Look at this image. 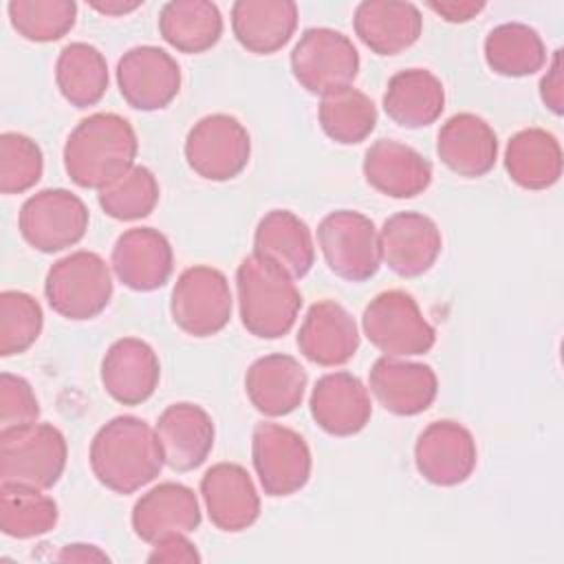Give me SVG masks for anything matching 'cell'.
I'll return each instance as SVG.
<instances>
[{"label":"cell","mask_w":564,"mask_h":564,"mask_svg":"<svg viewBox=\"0 0 564 564\" xmlns=\"http://www.w3.org/2000/svg\"><path fill=\"white\" fill-rule=\"evenodd\" d=\"M88 463L95 478L115 494H134L152 482L163 465V449L150 423L121 414L104 423L90 441Z\"/></svg>","instance_id":"obj_1"},{"label":"cell","mask_w":564,"mask_h":564,"mask_svg":"<svg viewBox=\"0 0 564 564\" xmlns=\"http://www.w3.org/2000/svg\"><path fill=\"white\" fill-rule=\"evenodd\" d=\"M139 139L132 123L117 112H95L82 119L64 143V170L84 189H104L134 163Z\"/></svg>","instance_id":"obj_2"},{"label":"cell","mask_w":564,"mask_h":564,"mask_svg":"<svg viewBox=\"0 0 564 564\" xmlns=\"http://www.w3.org/2000/svg\"><path fill=\"white\" fill-rule=\"evenodd\" d=\"M240 322L249 335L278 339L286 335L300 315L302 293L295 280L271 260L251 253L236 269Z\"/></svg>","instance_id":"obj_3"},{"label":"cell","mask_w":564,"mask_h":564,"mask_svg":"<svg viewBox=\"0 0 564 564\" xmlns=\"http://www.w3.org/2000/svg\"><path fill=\"white\" fill-rule=\"evenodd\" d=\"M64 434L51 423L0 430V482L51 489L66 469Z\"/></svg>","instance_id":"obj_4"},{"label":"cell","mask_w":564,"mask_h":564,"mask_svg":"<svg viewBox=\"0 0 564 564\" xmlns=\"http://www.w3.org/2000/svg\"><path fill=\"white\" fill-rule=\"evenodd\" d=\"M48 306L64 319L97 317L112 297V271L95 251H73L55 260L44 280Z\"/></svg>","instance_id":"obj_5"},{"label":"cell","mask_w":564,"mask_h":564,"mask_svg":"<svg viewBox=\"0 0 564 564\" xmlns=\"http://www.w3.org/2000/svg\"><path fill=\"white\" fill-rule=\"evenodd\" d=\"M368 341L386 357L425 355L436 344V330L421 313L416 300L401 289L375 295L361 315Z\"/></svg>","instance_id":"obj_6"},{"label":"cell","mask_w":564,"mask_h":564,"mask_svg":"<svg viewBox=\"0 0 564 564\" xmlns=\"http://www.w3.org/2000/svg\"><path fill=\"white\" fill-rule=\"evenodd\" d=\"M317 245L328 269L348 282H366L381 267L379 229L355 209H335L317 225Z\"/></svg>","instance_id":"obj_7"},{"label":"cell","mask_w":564,"mask_h":564,"mask_svg":"<svg viewBox=\"0 0 564 564\" xmlns=\"http://www.w3.org/2000/svg\"><path fill=\"white\" fill-rule=\"evenodd\" d=\"M359 53L348 35L328 26L306 29L291 51V73L311 95H326L352 86Z\"/></svg>","instance_id":"obj_8"},{"label":"cell","mask_w":564,"mask_h":564,"mask_svg":"<svg viewBox=\"0 0 564 564\" xmlns=\"http://www.w3.org/2000/svg\"><path fill=\"white\" fill-rule=\"evenodd\" d=\"M234 297L227 275L209 264L185 269L170 295L172 322L192 337H212L231 319Z\"/></svg>","instance_id":"obj_9"},{"label":"cell","mask_w":564,"mask_h":564,"mask_svg":"<svg viewBox=\"0 0 564 564\" xmlns=\"http://www.w3.org/2000/svg\"><path fill=\"white\" fill-rule=\"evenodd\" d=\"M251 460L262 491L271 498L297 494L308 482L313 469V456L304 436L273 421H262L253 427Z\"/></svg>","instance_id":"obj_10"},{"label":"cell","mask_w":564,"mask_h":564,"mask_svg":"<svg viewBox=\"0 0 564 564\" xmlns=\"http://www.w3.org/2000/svg\"><path fill=\"white\" fill-rule=\"evenodd\" d=\"M88 223L86 203L64 187L35 192L18 214V229L24 242L42 253H57L77 245L86 236Z\"/></svg>","instance_id":"obj_11"},{"label":"cell","mask_w":564,"mask_h":564,"mask_svg":"<svg viewBox=\"0 0 564 564\" xmlns=\"http://www.w3.org/2000/svg\"><path fill=\"white\" fill-rule=\"evenodd\" d=\"M251 137L231 115L214 112L198 119L185 137L187 165L205 181H231L249 163Z\"/></svg>","instance_id":"obj_12"},{"label":"cell","mask_w":564,"mask_h":564,"mask_svg":"<svg viewBox=\"0 0 564 564\" xmlns=\"http://www.w3.org/2000/svg\"><path fill=\"white\" fill-rule=\"evenodd\" d=\"M117 86L130 108L163 110L181 90V66L159 46H134L117 62Z\"/></svg>","instance_id":"obj_13"},{"label":"cell","mask_w":564,"mask_h":564,"mask_svg":"<svg viewBox=\"0 0 564 564\" xmlns=\"http://www.w3.org/2000/svg\"><path fill=\"white\" fill-rule=\"evenodd\" d=\"M478 463L474 434L458 421H432L416 438V471L432 485L456 487L465 482Z\"/></svg>","instance_id":"obj_14"},{"label":"cell","mask_w":564,"mask_h":564,"mask_svg":"<svg viewBox=\"0 0 564 564\" xmlns=\"http://www.w3.org/2000/svg\"><path fill=\"white\" fill-rule=\"evenodd\" d=\"M381 262L401 278L427 273L441 256L438 225L421 212H397L379 229Z\"/></svg>","instance_id":"obj_15"},{"label":"cell","mask_w":564,"mask_h":564,"mask_svg":"<svg viewBox=\"0 0 564 564\" xmlns=\"http://www.w3.org/2000/svg\"><path fill=\"white\" fill-rule=\"evenodd\" d=\"M368 388L386 412L416 416L434 403L438 394V377L427 364L383 355L370 368Z\"/></svg>","instance_id":"obj_16"},{"label":"cell","mask_w":564,"mask_h":564,"mask_svg":"<svg viewBox=\"0 0 564 564\" xmlns=\"http://www.w3.org/2000/svg\"><path fill=\"white\" fill-rule=\"evenodd\" d=\"M308 410L317 427L344 438L359 434L368 425L372 401L359 377L348 370H335L317 379L311 390Z\"/></svg>","instance_id":"obj_17"},{"label":"cell","mask_w":564,"mask_h":564,"mask_svg":"<svg viewBox=\"0 0 564 564\" xmlns=\"http://www.w3.org/2000/svg\"><path fill=\"white\" fill-rule=\"evenodd\" d=\"M200 496L212 524L240 533L260 518V496L249 471L238 463H216L200 478Z\"/></svg>","instance_id":"obj_18"},{"label":"cell","mask_w":564,"mask_h":564,"mask_svg":"<svg viewBox=\"0 0 564 564\" xmlns=\"http://www.w3.org/2000/svg\"><path fill=\"white\" fill-rule=\"evenodd\" d=\"M110 267L117 280L132 291H154L163 286L174 269L170 240L154 227L126 229L112 247Z\"/></svg>","instance_id":"obj_19"},{"label":"cell","mask_w":564,"mask_h":564,"mask_svg":"<svg viewBox=\"0 0 564 564\" xmlns=\"http://www.w3.org/2000/svg\"><path fill=\"white\" fill-rule=\"evenodd\" d=\"M165 465L174 471H192L212 454L216 427L209 412L196 403L167 405L154 425Z\"/></svg>","instance_id":"obj_20"},{"label":"cell","mask_w":564,"mask_h":564,"mask_svg":"<svg viewBox=\"0 0 564 564\" xmlns=\"http://www.w3.org/2000/svg\"><path fill=\"white\" fill-rule=\"evenodd\" d=\"M297 348L317 366H344L359 348L357 322L335 300H319L308 306L300 324Z\"/></svg>","instance_id":"obj_21"},{"label":"cell","mask_w":564,"mask_h":564,"mask_svg":"<svg viewBox=\"0 0 564 564\" xmlns=\"http://www.w3.org/2000/svg\"><path fill=\"white\" fill-rule=\"evenodd\" d=\"M161 379L154 348L139 337H121L110 344L101 359V386L121 405L148 401Z\"/></svg>","instance_id":"obj_22"},{"label":"cell","mask_w":564,"mask_h":564,"mask_svg":"<svg viewBox=\"0 0 564 564\" xmlns=\"http://www.w3.org/2000/svg\"><path fill=\"white\" fill-rule=\"evenodd\" d=\"M436 154L454 174L463 178H478L496 165L498 137L482 117L474 112H458L441 126Z\"/></svg>","instance_id":"obj_23"},{"label":"cell","mask_w":564,"mask_h":564,"mask_svg":"<svg viewBox=\"0 0 564 564\" xmlns=\"http://www.w3.org/2000/svg\"><path fill=\"white\" fill-rule=\"evenodd\" d=\"M364 178L383 196L414 198L432 183V163L394 139L375 141L364 154Z\"/></svg>","instance_id":"obj_24"},{"label":"cell","mask_w":564,"mask_h":564,"mask_svg":"<svg viewBox=\"0 0 564 564\" xmlns=\"http://www.w3.org/2000/svg\"><path fill=\"white\" fill-rule=\"evenodd\" d=\"M137 538L154 544L170 533H192L200 524V505L192 487L183 482H159L145 491L130 516Z\"/></svg>","instance_id":"obj_25"},{"label":"cell","mask_w":564,"mask_h":564,"mask_svg":"<svg viewBox=\"0 0 564 564\" xmlns=\"http://www.w3.org/2000/svg\"><path fill=\"white\" fill-rule=\"evenodd\" d=\"M306 370L284 352H271L256 359L245 375V392L251 405L264 416H286L300 408L306 392Z\"/></svg>","instance_id":"obj_26"},{"label":"cell","mask_w":564,"mask_h":564,"mask_svg":"<svg viewBox=\"0 0 564 564\" xmlns=\"http://www.w3.org/2000/svg\"><path fill=\"white\" fill-rule=\"evenodd\" d=\"M352 29L372 53L399 55L421 37L423 15L412 2L366 0L355 9Z\"/></svg>","instance_id":"obj_27"},{"label":"cell","mask_w":564,"mask_h":564,"mask_svg":"<svg viewBox=\"0 0 564 564\" xmlns=\"http://www.w3.org/2000/svg\"><path fill=\"white\" fill-rule=\"evenodd\" d=\"M293 0H238L231 4V31L242 48L271 55L284 48L297 29Z\"/></svg>","instance_id":"obj_28"},{"label":"cell","mask_w":564,"mask_h":564,"mask_svg":"<svg viewBox=\"0 0 564 564\" xmlns=\"http://www.w3.org/2000/svg\"><path fill=\"white\" fill-rule=\"evenodd\" d=\"M253 253L271 260L293 280H300L315 264L313 234L297 214L271 209L256 225Z\"/></svg>","instance_id":"obj_29"},{"label":"cell","mask_w":564,"mask_h":564,"mask_svg":"<svg viewBox=\"0 0 564 564\" xmlns=\"http://www.w3.org/2000/svg\"><path fill=\"white\" fill-rule=\"evenodd\" d=\"M445 108L443 82L427 68H405L388 79L383 93L386 115L401 128H425Z\"/></svg>","instance_id":"obj_30"},{"label":"cell","mask_w":564,"mask_h":564,"mask_svg":"<svg viewBox=\"0 0 564 564\" xmlns=\"http://www.w3.org/2000/svg\"><path fill=\"white\" fill-rule=\"evenodd\" d=\"M562 148L555 134L542 128L516 132L505 150V170L522 189L540 192L553 187L562 176Z\"/></svg>","instance_id":"obj_31"},{"label":"cell","mask_w":564,"mask_h":564,"mask_svg":"<svg viewBox=\"0 0 564 564\" xmlns=\"http://www.w3.org/2000/svg\"><path fill=\"white\" fill-rule=\"evenodd\" d=\"M159 33L181 53H205L223 35V15L207 0H170L159 11Z\"/></svg>","instance_id":"obj_32"},{"label":"cell","mask_w":564,"mask_h":564,"mask_svg":"<svg viewBox=\"0 0 564 564\" xmlns=\"http://www.w3.org/2000/svg\"><path fill=\"white\" fill-rule=\"evenodd\" d=\"M55 84L75 108L101 101L108 90V64L104 53L86 42L66 44L55 62Z\"/></svg>","instance_id":"obj_33"},{"label":"cell","mask_w":564,"mask_h":564,"mask_svg":"<svg viewBox=\"0 0 564 564\" xmlns=\"http://www.w3.org/2000/svg\"><path fill=\"white\" fill-rule=\"evenodd\" d=\"M485 62L502 77H527L546 64L542 35L522 22H505L485 37Z\"/></svg>","instance_id":"obj_34"},{"label":"cell","mask_w":564,"mask_h":564,"mask_svg":"<svg viewBox=\"0 0 564 564\" xmlns=\"http://www.w3.org/2000/svg\"><path fill=\"white\" fill-rule=\"evenodd\" d=\"M317 119L328 139L341 145H355L370 137L377 126L375 101L355 86H344L322 95Z\"/></svg>","instance_id":"obj_35"},{"label":"cell","mask_w":564,"mask_h":564,"mask_svg":"<svg viewBox=\"0 0 564 564\" xmlns=\"http://www.w3.org/2000/svg\"><path fill=\"white\" fill-rule=\"evenodd\" d=\"M57 502L42 489L0 482V531L15 540H31L57 524Z\"/></svg>","instance_id":"obj_36"},{"label":"cell","mask_w":564,"mask_h":564,"mask_svg":"<svg viewBox=\"0 0 564 564\" xmlns=\"http://www.w3.org/2000/svg\"><path fill=\"white\" fill-rule=\"evenodd\" d=\"M159 196L161 189L152 170L132 165L123 176L97 192V203L115 220H141L154 212Z\"/></svg>","instance_id":"obj_37"},{"label":"cell","mask_w":564,"mask_h":564,"mask_svg":"<svg viewBox=\"0 0 564 564\" xmlns=\"http://www.w3.org/2000/svg\"><path fill=\"white\" fill-rule=\"evenodd\" d=\"M9 22L29 42H55L64 37L77 20L73 0H11Z\"/></svg>","instance_id":"obj_38"},{"label":"cell","mask_w":564,"mask_h":564,"mask_svg":"<svg viewBox=\"0 0 564 564\" xmlns=\"http://www.w3.org/2000/svg\"><path fill=\"white\" fill-rule=\"evenodd\" d=\"M44 328L40 302L24 291L0 293V355L13 357L26 352Z\"/></svg>","instance_id":"obj_39"},{"label":"cell","mask_w":564,"mask_h":564,"mask_svg":"<svg viewBox=\"0 0 564 564\" xmlns=\"http://www.w3.org/2000/svg\"><path fill=\"white\" fill-rule=\"evenodd\" d=\"M44 172L40 145L20 132L0 134V192L24 194L37 185Z\"/></svg>","instance_id":"obj_40"},{"label":"cell","mask_w":564,"mask_h":564,"mask_svg":"<svg viewBox=\"0 0 564 564\" xmlns=\"http://www.w3.org/2000/svg\"><path fill=\"white\" fill-rule=\"evenodd\" d=\"M40 403L31 383L13 372L0 375V430L37 423Z\"/></svg>","instance_id":"obj_41"},{"label":"cell","mask_w":564,"mask_h":564,"mask_svg":"<svg viewBox=\"0 0 564 564\" xmlns=\"http://www.w3.org/2000/svg\"><path fill=\"white\" fill-rule=\"evenodd\" d=\"M148 562L194 564V562H200V553L196 551V544L187 538V533H170L152 544Z\"/></svg>","instance_id":"obj_42"},{"label":"cell","mask_w":564,"mask_h":564,"mask_svg":"<svg viewBox=\"0 0 564 564\" xmlns=\"http://www.w3.org/2000/svg\"><path fill=\"white\" fill-rule=\"evenodd\" d=\"M540 99L542 104L553 112L562 115L564 112V79H562V51L557 48L551 57V64L540 79Z\"/></svg>","instance_id":"obj_43"},{"label":"cell","mask_w":564,"mask_h":564,"mask_svg":"<svg viewBox=\"0 0 564 564\" xmlns=\"http://www.w3.org/2000/svg\"><path fill=\"white\" fill-rule=\"evenodd\" d=\"M425 4L445 22H452V24L469 22L485 9V2H476V0H427Z\"/></svg>","instance_id":"obj_44"},{"label":"cell","mask_w":564,"mask_h":564,"mask_svg":"<svg viewBox=\"0 0 564 564\" xmlns=\"http://www.w3.org/2000/svg\"><path fill=\"white\" fill-rule=\"evenodd\" d=\"M57 560L64 562H108L110 557L99 551L95 544H66L59 553Z\"/></svg>","instance_id":"obj_45"},{"label":"cell","mask_w":564,"mask_h":564,"mask_svg":"<svg viewBox=\"0 0 564 564\" xmlns=\"http://www.w3.org/2000/svg\"><path fill=\"white\" fill-rule=\"evenodd\" d=\"M90 9L104 13V15H126V13H132L137 11L143 2H123V0H106V2H99V0H93L88 2Z\"/></svg>","instance_id":"obj_46"}]
</instances>
